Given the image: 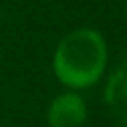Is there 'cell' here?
Instances as JSON below:
<instances>
[{"label":"cell","mask_w":127,"mask_h":127,"mask_svg":"<svg viewBox=\"0 0 127 127\" xmlns=\"http://www.w3.org/2000/svg\"><path fill=\"white\" fill-rule=\"evenodd\" d=\"M107 65V44L93 28H77L65 34L54 52L52 67L60 83L69 89L95 85Z\"/></svg>","instance_id":"6da1fadb"},{"label":"cell","mask_w":127,"mask_h":127,"mask_svg":"<svg viewBox=\"0 0 127 127\" xmlns=\"http://www.w3.org/2000/svg\"><path fill=\"white\" fill-rule=\"evenodd\" d=\"M123 67H125V69H127V58H125V64H123Z\"/></svg>","instance_id":"8992f818"},{"label":"cell","mask_w":127,"mask_h":127,"mask_svg":"<svg viewBox=\"0 0 127 127\" xmlns=\"http://www.w3.org/2000/svg\"><path fill=\"white\" fill-rule=\"evenodd\" d=\"M125 18H127V0H125Z\"/></svg>","instance_id":"5b68a950"},{"label":"cell","mask_w":127,"mask_h":127,"mask_svg":"<svg viewBox=\"0 0 127 127\" xmlns=\"http://www.w3.org/2000/svg\"><path fill=\"white\" fill-rule=\"evenodd\" d=\"M119 127H127V113H123V119H121Z\"/></svg>","instance_id":"277c9868"},{"label":"cell","mask_w":127,"mask_h":127,"mask_svg":"<svg viewBox=\"0 0 127 127\" xmlns=\"http://www.w3.org/2000/svg\"><path fill=\"white\" fill-rule=\"evenodd\" d=\"M105 103L115 111L127 113V69H115L105 85Z\"/></svg>","instance_id":"3957f363"},{"label":"cell","mask_w":127,"mask_h":127,"mask_svg":"<svg viewBox=\"0 0 127 127\" xmlns=\"http://www.w3.org/2000/svg\"><path fill=\"white\" fill-rule=\"evenodd\" d=\"M46 119L50 127H81L87 119L85 99L75 91L60 93L52 99Z\"/></svg>","instance_id":"7a4b0ae2"}]
</instances>
